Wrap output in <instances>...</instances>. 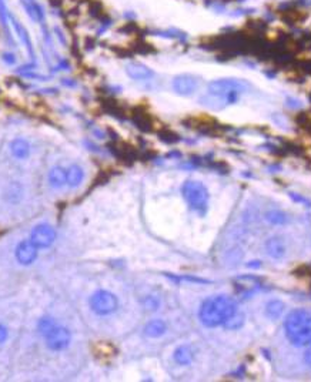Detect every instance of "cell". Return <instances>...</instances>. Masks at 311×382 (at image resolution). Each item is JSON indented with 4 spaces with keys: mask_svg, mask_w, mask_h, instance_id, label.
Here are the masks:
<instances>
[{
    "mask_svg": "<svg viewBox=\"0 0 311 382\" xmlns=\"http://www.w3.org/2000/svg\"><path fill=\"white\" fill-rule=\"evenodd\" d=\"M21 1H23L24 9L27 10L29 16H30L33 20L43 21V19H44V11H43L41 6L37 1H34V0H21Z\"/></svg>",
    "mask_w": 311,
    "mask_h": 382,
    "instance_id": "obj_15",
    "label": "cell"
},
{
    "mask_svg": "<svg viewBox=\"0 0 311 382\" xmlns=\"http://www.w3.org/2000/svg\"><path fill=\"white\" fill-rule=\"evenodd\" d=\"M37 250L39 248L30 240L29 241H21L16 247V258L23 265H30L37 257Z\"/></svg>",
    "mask_w": 311,
    "mask_h": 382,
    "instance_id": "obj_8",
    "label": "cell"
},
{
    "mask_svg": "<svg viewBox=\"0 0 311 382\" xmlns=\"http://www.w3.org/2000/svg\"><path fill=\"white\" fill-rule=\"evenodd\" d=\"M119 300L117 297L110 291L99 290L90 297V308L97 315H109L117 310Z\"/></svg>",
    "mask_w": 311,
    "mask_h": 382,
    "instance_id": "obj_5",
    "label": "cell"
},
{
    "mask_svg": "<svg viewBox=\"0 0 311 382\" xmlns=\"http://www.w3.org/2000/svg\"><path fill=\"white\" fill-rule=\"evenodd\" d=\"M186 202L193 211L204 214L209 205V191L199 181H186L181 187Z\"/></svg>",
    "mask_w": 311,
    "mask_h": 382,
    "instance_id": "obj_3",
    "label": "cell"
},
{
    "mask_svg": "<svg viewBox=\"0 0 311 382\" xmlns=\"http://www.w3.org/2000/svg\"><path fill=\"white\" fill-rule=\"evenodd\" d=\"M267 220L273 224H284L287 221V217L281 211H270L267 214Z\"/></svg>",
    "mask_w": 311,
    "mask_h": 382,
    "instance_id": "obj_20",
    "label": "cell"
},
{
    "mask_svg": "<svg viewBox=\"0 0 311 382\" xmlns=\"http://www.w3.org/2000/svg\"><path fill=\"white\" fill-rule=\"evenodd\" d=\"M283 311H284V304L281 301H277V300L270 301L267 304V307H266V314L270 317L271 320L279 318L281 314H283Z\"/></svg>",
    "mask_w": 311,
    "mask_h": 382,
    "instance_id": "obj_19",
    "label": "cell"
},
{
    "mask_svg": "<svg viewBox=\"0 0 311 382\" xmlns=\"http://www.w3.org/2000/svg\"><path fill=\"white\" fill-rule=\"evenodd\" d=\"M9 19H10L11 26L14 27V30H16V33H17L19 39H20L21 43L26 46V49H27V51H29L30 57L33 59V57H34V50H33V43H31L30 40V34H29V31L26 30V27H24V26H23L20 21L17 20L13 14H10V13H9Z\"/></svg>",
    "mask_w": 311,
    "mask_h": 382,
    "instance_id": "obj_10",
    "label": "cell"
},
{
    "mask_svg": "<svg viewBox=\"0 0 311 382\" xmlns=\"http://www.w3.org/2000/svg\"><path fill=\"white\" fill-rule=\"evenodd\" d=\"M266 248H267L269 255L273 257V258H281L286 254V245H284L283 240L277 238V237L270 238L267 241V244H266Z\"/></svg>",
    "mask_w": 311,
    "mask_h": 382,
    "instance_id": "obj_14",
    "label": "cell"
},
{
    "mask_svg": "<svg viewBox=\"0 0 311 382\" xmlns=\"http://www.w3.org/2000/svg\"><path fill=\"white\" fill-rule=\"evenodd\" d=\"M304 361H306L307 365H310L311 367V345H309L306 352H304Z\"/></svg>",
    "mask_w": 311,
    "mask_h": 382,
    "instance_id": "obj_22",
    "label": "cell"
},
{
    "mask_svg": "<svg viewBox=\"0 0 311 382\" xmlns=\"http://www.w3.org/2000/svg\"><path fill=\"white\" fill-rule=\"evenodd\" d=\"M166 330H167L166 322L161 321V320H154L144 327V334L150 338H157V337H161L166 332Z\"/></svg>",
    "mask_w": 311,
    "mask_h": 382,
    "instance_id": "obj_16",
    "label": "cell"
},
{
    "mask_svg": "<svg viewBox=\"0 0 311 382\" xmlns=\"http://www.w3.org/2000/svg\"><path fill=\"white\" fill-rule=\"evenodd\" d=\"M284 332L291 345L307 348L311 345V312L293 310L284 320Z\"/></svg>",
    "mask_w": 311,
    "mask_h": 382,
    "instance_id": "obj_2",
    "label": "cell"
},
{
    "mask_svg": "<svg viewBox=\"0 0 311 382\" xmlns=\"http://www.w3.org/2000/svg\"><path fill=\"white\" fill-rule=\"evenodd\" d=\"M54 325H56V324H54V321H53V320H50V318H43V320L40 321V324H39V330H40L41 334L44 335L46 332L50 331Z\"/></svg>",
    "mask_w": 311,
    "mask_h": 382,
    "instance_id": "obj_21",
    "label": "cell"
},
{
    "mask_svg": "<svg viewBox=\"0 0 311 382\" xmlns=\"http://www.w3.org/2000/svg\"><path fill=\"white\" fill-rule=\"evenodd\" d=\"M197 86H199V81L191 74H180L173 81L174 90L177 91L179 94H183V96H189L191 93H194Z\"/></svg>",
    "mask_w": 311,
    "mask_h": 382,
    "instance_id": "obj_9",
    "label": "cell"
},
{
    "mask_svg": "<svg viewBox=\"0 0 311 382\" xmlns=\"http://www.w3.org/2000/svg\"><path fill=\"white\" fill-rule=\"evenodd\" d=\"M6 338H7V330L0 324V344L6 341Z\"/></svg>",
    "mask_w": 311,
    "mask_h": 382,
    "instance_id": "obj_23",
    "label": "cell"
},
{
    "mask_svg": "<svg viewBox=\"0 0 311 382\" xmlns=\"http://www.w3.org/2000/svg\"><path fill=\"white\" fill-rule=\"evenodd\" d=\"M239 91H240L239 84L234 83V81H214V83H211L210 87H209L207 97L213 103H219V104L223 103V106H224V104H230V103L236 100Z\"/></svg>",
    "mask_w": 311,
    "mask_h": 382,
    "instance_id": "obj_4",
    "label": "cell"
},
{
    "mask_svg": "<svg viewBox=\"0 0 311 382\" xmlns=\"http://www.w3.org/2000/svg\"><path fill=\"white\" fill-rule=\"evenodd\" d=\"M174 360L181 365H189L193 361V351L190 347L187 345H181L176 351H174Z\"/></svg>",
    "mask_w": 311,
    "mask_h": 382,
    "instance_id": "obj_18",
    "label": "cell"
},
{
    "mask_svg": "<svg viewBox=\"0 0 311 382\" xmlns=\"http://www.w3.org/2000/svg\"><path fill=\"white\" fill-rule=\"evenodd\" d=\"M237 312V304L233 298L226 295H217L201 304L199 318L204 327L214 328L226 325Z\"/></svg>",
    "mask_w": 311,
    "mask_h": 382,
    "instance_id": "obj_1",
    "label": "cell"
},
{
    "mask_svg": "<svg viewBox=\"0 0 311 382\" xmlns=\"http://www.w3.org/2000/svg\"><path fill=\"white\" fill-rule=\"evenodd\" d=\"M10 151L16 159L23 160V159L29 157V154H30V144L24 139H14L10 143Z\"/></svg>",
    "mask_w": 311,
    "mask_h": 382,
    "instance_id": "obj_12",
    "label": "cell"
},
{
    "mask_svg": "<svg viewBox=\"0 0 311 382\" xmlns=\"http://www.w3.org/2000/svg\"><path fill=\"white\" fill-rule=\"evenodd\" d=\"M44 338H46V345L50 348L51 351H61L70 342V332L67 331L64 327L54 325L50 331L44 334Z\"/></svg>",
    "mask_w": 311,
    "mask_h": 382,
    "instance_id": "obj_6",
    "label": "cell"
},
{
    "mask_svg": "<svg viewBox=\"0 0 311 382\" xmlns=\"http://www.w3.org/2000/svg\"><path fill=\"white\" fill-rule=\"evenodd\" d=\"M126 70H127V74L130 77H133V79H136V80H146V79H150L151 76H153V71L147 66L140 64V63H130V64H127Z\"/></svg>",
    "mask_w": 311,
    "mask_h": 382,
    "instance_id": "obj_11",
    "label": "cell"
},
{
    "mask_svg": "<svg viewBox=\"0 0 311 382\" xmlns=\"http://www.w3.org/2000/svg\"><path fill=\"white\" fill-rule=\"evenodd\" d=\"M56 240V231L49 224H40L33 228L30 234V241L37 248H47Z\"/></svg>",
    "mask_w": 311,
    "mask_h": 382,
    "instance_id": "obj_7",
    "label": "cell"
},
{
    "mask_svg": "<svg viewBox=\"0 0 311 382\" xmlns=\"http://www.w3.org/2000/svg\"><path fill=\"white\" fill-rule=\"evenodd\" d=\"M49 181H50L51 187H54V189H60L64 184H67V169L54 167L49 174Z\"/></svg>",
    "mask_w": 311,
    "mask_h": 382,
    "instance_id": "obj_13",
    "label": "cell"
},
{
    "mask_svg": "<svg viewBox=\"0 0 311 382\" xmlns=\"http://www.w3.org/2000/svg\"><path fill=\"white\" fill-rule=\"evenodd\" d=\"M83 179H84V171L80 166L73 164L67 169V184L70 187H77L83 181Z\"/></svg>",
    "mask_w": 311,
    "mask_h": 382,
    "instance_id": "obj_17",
    "label": "cell"
}]
</instances>
